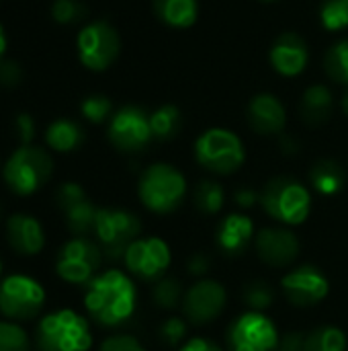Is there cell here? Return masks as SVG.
<instances>
[{"mask_svg":"<svg viewBox=\"0 0 348 351\" xmlns=\"http://www.w3.org/2000/svg\"><path fill=\"white\" fill-rule=\"evenodd\" d=\"M334 109V95L326 84H312L304 90L299 101V115L302 119L312 125L320 128L332 117Z\"/></svg>","mask_w":348,"mask_h":351,"instance_id":"obj_22","label":"cell"},{"mask_svg":"<svg viewBox=\"0 0 348 351\" xmlns=\"http://www.w3.org/2000/svg\"><path fill=\"white\" fill-rule=\"evenodd\" d=\"M137 195L150 212L170 214L180 208L187 195V179L176 167L168 162H154L142 173Z\"/></svg>","mask_w":348,"mask_h":351,"instance_id":"obj_4","label":"cell"},{"mask_svg":"<svg viewBox=\"0 0 348 351\" xmlns=\"http://www.w3.org/2000/svg\"><path fill=\"white\" fill-rule=\"evenodd\" d=\"M45 304L43 286L23 274H12L0 282V313L14 323L35 319Z\"/></svg>","mask_w":348,"mask_h":351,"instance_id":"obj_8","label":"cell"},{"mask_svg":"<svg viewBox=\"0 0 348 351\" xmlns=\"http://www.w3.org/2000/svg\"><path fill=\"white\" fill-rule=\"evenodd\" d=\"M193 204L195 210L203 216H215L222 212L226 204V191L224 187L213 179H203L193 189Z\"/></svg>","mask_w":348,"mask_h":351,"instance_id":"obj_26","label":"cell"},{"mask_svg":"<svg viewBox=\"0 0 348 351\" xmlns=\"http://www.w3.org/2000/svg\"><path fill=\"white\" fill-rule=\"evenodd\" d=\"M0 351H31L27 331L14 321H0Z\"/></svg>","mask_w":348,"mask_h":351,"instance_id":"obj_33","label":"cell"},{"mask_svg":"<svg viewBox=\"0 0 348 351\" xmlns=\"http://www.w3.org/2000/svg\"><path fill=\"white\" fill-rule=\"evenodd\" d=\"M178 351H224L215 341L211 339H205V337H193V339H187Z\"/></svg>","mask_w":348,"mask_h":351,"instance_id":"obj_42","label":"cell"},{"mask_svg":"<svg viewBox=\"0 0 348 351\" xmlns=\"http://www.w3.org/2000/svg\"><path fill=\"white\" fill-rule=\"evenodd\" d=\"M23 78V70L16 62L12 60H4L0 64V84L4 86H16Z\"/></svg>","mask_w":348,"mask_h":351,"instance_id":"obj_39","label":"cell"},{"mask_svg":"<svg viewBox=\"0 0 348 351\" xmlns=\"http://www.w3.org/2000/svg\"><path fill=\"white\" fill-rule=\"evenodd\" d=\"M101 351H146L133 335H111L103 341Z\"/></svg>","mask_w":348,"mask_h":351,"instance_id":"obj_37","label":"cell"},{"mask_svg":"<svg viewBox=\"0 0 348 351\" xmlns=\"http://www.w3.org/2000/svg\"><path fill=\"white\" fill-rule=\"evenodd\" d=\"M254 224L248 216L228 214L215 228V245L226 257H240L254 243Z\"/></svg>","mask_w":348,"mask_h":351,"instance_id":"obj_20","label":"cell"},{"mask_svg":"<svg viewBox=\"0 0 348 351\" xmlns=\"http://www.w3.org/2000/svg\"><path fill=\"white\" fill-rule=\"evenodd\" d=\"M139 218L121 208H101L96 214L94 237L98 247L109 259H123L127 249L139 239Z\"/></svg>","mask_w":348,"mask_h":351,"instance_id":"obj_7","label":"cell"},{"mask_svg":"<svg viewBox=\"0 0 348 351\" xmlns=\"http://www.w3.org/2000/svg\"><path fill=\"white\" fill-rule=\"evenodd\" d=\"M340 111L348 117V90H345L343 97H340Z\"/></svg>","mask_w":348,"mask_h":351,"instance_id":"obj_46","label":"cell"},{"mask_svg":"<svg viewBox=\"0 0 348 351\" xmlns=\"http://www.w3.org/2000/svg\"><path fill=\"white\" fill-rule=\"evenodd\" d=\"M324 72L332 82L348 86V37L336 41L326 51V56H324Z\"/></svg>","mask_w":348,"mask_h":351,"instance_id":"obj_30","label":"cell"},{"mask_svg":"<svg viewBox=\"0 0 348 351\" xmlns=\"http://www.w3.org/2000/svg\"><path fill=\"white\" fill-rule=\"evenodd\" d=\"M248 125L260 136H281L287 123V111L273 93H258L246 107Z\"/></svg>","mask_w":348,"mask_h":351,"instance_id":"obj_19","label":"cell"},{"mask_svg":"<svg viewBox=\"0 0 348 351\" xmlns=\"http://www.w3.org/2000/svg\"><path fill=\"white\" fill-rule=\"evenodd\" d=\"M51 156L39 146H18L4 165V181L16 195L35 193L51 177Z\"/></svg>","mask_w":348,"mask_h":351,"instance_id":"obj_6","label":"cell"},{"mask_svg":"<svg viewBox=\"0 0 348 351\" xmlns=\"http://www.w3.org/2000/svg\"><path fill=\"white\" fill-rule=\"evenodd\" d=\"M269 62L273 70L285 78L299 76L310 62V47L299 33H281L269 49Z\"/></svg>","mask_w":348,"mask_h":351,"instance_id":"obj_18","label":"cell"},{"mask_svg":"<svg viewBox=\"0 0 348 351\" xmlns=\"http://www.w3.org/2000/svg\"><path fill=\"white\" fill-rule=\"evenodd\" d=\"M35 343L39 351H88L92 346L90 325L82 315L62 308L39 321Z\"/></svg>","mask_w":348,"mask_h":351,"instance_id":"obj_3","label":"cell"},{"mask_svg":"<svg viewBox=\"0 0 348 351\" xmlns=\"http://www.w3.org/2000/svg\"><path fill=\"white\" fill-rule=\"evenodd\" d=\"M281 288L285 298L293 306L310 308L320 304L328 296L330 282L324 276V271L318 269L316 265H299L283 276Z\"/></svg>","mask_w":348,"mask_h":351,"instance_id":"obj_14","label":"cell"},{"mask_svg":"<svg viewBox=\"0 0 348 351\" xmlns=\"http://www.w3.org/2000/svg\"><path fill=\"white\" fill-rule=\"evenodd\" d=\"M226 302H228V294L219 282L199 280L187 290L183 300V313L191 325L203 327L215 321L224 313Z\"/></svg>","mask_w":348,"mask_h":351,"instance_id":"obj_15","label":"cell"},{"mask_svg":"<svg viewBox=\"0 0 348 351\" xmlns=\"http://www.w3.org/2000/svg\"><path fill=\"white\" fill-rule=\"evenodd\" d=\"M103 261V249L88 237H74L57 253L55 271L68 284H90Z\"/></svg>","mask_w":348,"mask_h":351,"instance_id":"obj_9","label":"cell"},{"mask_svg":"<svg viewBox=\"0 0 348 351\" xmlns=\"http://www.w3.org/2000/svg\"><path fill=\"white\" fill-rule=\"evenodd\" d=\"M180 125H183V115H180V109L174 105H162L150 115L152 136L160 142L172 140L180 132Z\"/></svg>","mask_w":348,"mask_h":351,"instance_id":"obj_27","label":"cell"},{"mask_svg":"<svg viewBox=\"0 0 348 351\" xmlns=\"http://www.w3.org/2000/svg\"><path fill=\"white\" fill-rule=\"evenodd\" d=\"M185 294H187V290L183 288V284H180L178 278L164 276L162 280H158V282L154 284L152 300H154V304H156L158 308H162V311H174V308L183 306Z\"/></svg>","mask_w":348,"mask_h":351,"instance_id":"obj_29","label":"cell"},{"mask_svg":"<svg viewBox=\"0 0 348 351\" xmlns=\"http://www.w3.org/2000/svg\"><path fill=\"white\" fill-rule=\"evenodd\" d=\"M263 210L283 226H299L308 220L312 212L310 189L287 175L271 179L260 191Z\"/></svg>","mask_w":348,"mask_h":351,"instance_id":"obj_2","label":"cell"},{"mask_svg":"<svg viewBox=\"0 0 348 351\" xmlns=\"http://www.w3.org/2000/svg\"><path fill=\"white\" fill-rule=\"evenodd\" d=\"M265 2H273V0H265Z\"/></svg>","mask_w":348,"mask_h":351,"instance_id":"obj_48","label":"cell"},{"mask_svg":"<svg viewBox=\"0 0 348 351\" xmlns=\"http://www.w3.org/2000/svg\"><path fill=\"white\" fill-rule=\"evenodd\" d=\"M107 134L111 144L121 152H139L150 144V140H154L150 115L135 105L121 107L113 113Z\"/></svg>","mask_w":348,"mask_h":351,"instance_id":"obj_12","label":"cell"},{"mask_svg":"<svg viewBox=\"0 0 348 351\" xmlns=\"http://www.w3.org/2000/svg\"><path fill=\"white\" fill-rule=\"evenodd\" d=\"M304 351H347V335L332 325L316 327L306 335Z\"/></svg>","mask_w":348,"mask_h":351,"instance_id":"obj_28","label":"cell"},{"mask_svg":"<svg viewBox=\"0 0 348 351\" xmlns=\"http://www.w3.org/2000/svg\"><path fill=\"white\" fill-rule=\"evenodd\" d=\"M6 241L18 255H37L45 245V232L31 214H12L6 220Z\"/></svg>","mask_w":348,"mask_h":351,"instance_id":"obj_21","label":"cell"},{"mask_svg":"<svg viewBox=\"0 0 348 351\" xmlns=\"http://www.w3.org/2000/svg\"><path fill=\"white\" fill-rule=\"evenodd\" d=\"M84 306L94 323L103 327H119L133 317L137 292L127 274L109 269L86 284Z\"/></svg>","mask_w":348,"mask_h":351,"instance_id":"obj_1","label":"cell"},{"mask_svg":"<svg viewBox=\"0 0 348 351\" xmlns=\"http://www.w3.org/2000/svg\"><path fill=\"white\" fill-rule=\"evenodd\" d=\"M234 199H236L238 208L248 210V208H252L256 202H260V195H258L254 189H250V187H242V189H238V191L234 193Z\"/></svg>","mask_w":348,"mask_h":351,"instance_id":"obj_43","label":"cell"},{"mask_svg":"<svg viewBox=\"0 0 348 351\" xmlns=\"http://www.w3.org/2000/svg\"><path fill=\"white\" fill-rule=\"evenodd\" d=\"M195 158L197 162L213 175H232L244 160L242 140L226 128H209L195 140Z\"/></svg>","mask_w":348,"mask_h":351,"instance_id":"obj_5","label":"cell"},{"mask_svg":"<svg viewBox=\"0 0 348 351\" xmlns=\"http://www.w3.org/2000/svg\"><path fill=\"white\" fill-rule=\"evenodd\" d=\"M170 247L158 237H139L123 257L127 271L144 282L162 280L170 267Z\"/></svg>","mask_w":348,"mask_h":351,"instance_id":"obj_13","label":"cell"},{"mask_svg":"<svg viewBox=\"0 0 348 351\" xmlns=\"http://www.w3.org/2000/svg\"><path fill=\"white\" fill-rule=\"evenodd\" d=\"M55 204L64 212L68 230L74 237H88L94 232L98 208H94L78 183H62L55 191Z\"/></svg>","mask_w":348,"mask_h":351,"instance_id":"obj_16","label":"cell"},{"mask_svg":"<svg viewBox=\"0 0 348 351\" xmlns=\"http://www.w3.org/2000/svg\"><path fill=\"white\" fill-rule=\"evenodd\" d=\"M256 255L269 267H289L299 255V241L287 226H269L256 232Z\"/></svg>","mask_w":348,"mask_h":351,"instance_id":"obj_17","label":"cell"},{"mask_svg":"<svg viewBox=\"0 0 348 351\" xmlns=\"http://www.w3.org/2000/svg\"><path fill=\"white\" fill-rule=\"evenodd\" d=\"M80 111L90 123H103L107 117H111L113 105L105 95H90L82 101Z\"/></svg>","mask_w":348,"mask_h":351,"instance_id":"obj_34","label":"cell"},{"mask_svg":"<svg viewBox=\"0 0 348 351\" xmlns=\"http://www.w3.org/2000/svg\"><path fill=\"white\" fill-rule=\"evenodd\" d=\"M310 183L320 195H336L343 191L347 183V175L336 160L322 158L310 169Z\"/></svg>","mask_w":348,"mask_h":351,"instance_id":"obj_24","label":"cell"},{"mask_svg":"<svg viewBox=\"0 0 348 351\" xmlns=\"http://www.w3.org/2000/svg\"><path fill=\"white\" fill-rule=\"evenodd\" d=\"M0 274H2V259H0Z\"/></svg>","mask_w":348,"mask_h":351,"instance_id":"obj_47","label":"cell"},{"mask_svg":"<svg viewBox=\"0 0 348 351\" xmlns=\"http://www.w3.org/2000/svg\"><path fill=\"white\" fill-rule=\"evenodd\" d=\"M306 343V335L299 331H289L279 339V348L277 351H304Z\"/></svg>","mask_w":348,"mask_h":351,"instance_id":"obj_41","label":"cell"},{"mask_svg":"<svg viewBox=\"0 0 348 351\" xmlns=\"http://www.w3.org/2000/svg\"><path fill=\"white\" fill-rule=\"evenodd\" d=\"M78 58L84 68L101 72L107 70L119 56V33L107 21H94L86 25L78 35Z\"/></svg>","mask_w":348,"mask_h":351,"instance_id":"obj_11","label":"cell"},{"mask_svg":"<svg viewBox=\"0 0 348 351\" xmlns=\"http://www.w3.org/2000/svg\"><path fill=\"white\" fill-rule=\"evenodd\" d=\"M86 14V8L82 2L78 0H55L53 6H51V16L55 23H62V25H70V23H76L80 21L82 16Z\"/></svg>","mask_w":348,"mask_h":351,"instance_id":"obj_36","label":"cell"},{"mask_svg":"<svg viewBox=\"0 0 348 351\" xmlns=\"http://www.w3.org/2000/svg\"><path fill=\"white\" fill-rule=\"evenodd\" d=\"M160 339L168 348H180L187 341V319L180 317H170L158 327Z\"/></svg>","mask_w":348,"mask_h":351,"instance_id":"obj_35","label":"cell"},{"mask_svg":"<svg viewBox=\"0 0 348 351\" xmlns=\"http://www.w3.org/2000/svg\"><path fill=\"white\" fill-rule=\"evenodd\" d=\"M320 23L326 31L338 33L348 27V0H324L320 6Z\"/></svg>","mask_w":348,"mask_h":351,"instance_id":"obj_32","label":"cell"},{"mask_svg":"<svg viewBox=\"0 0 348 351\" xmlns=\"http://www.w3.org/2000/svg\"><path fill=\"white\" fill-rule=\"evenodd\" d=\"M16 132H18V138H21V146H29L33 136H35V121L31 115L27 113H21L16 117Z\"/></svg>","mask_w":348,"mask_h":351,"instance_id":"obj_40","label":"cell"},{"mask_svg":"<svg viewBox=\"0 0 348 351\" xmlns=\"http://www.w3.org/2000/svg\"><path fill=\"white\" fill-rule=\"evenodd\" d=\"M156 16L172 29H189L199 19L197 0H154Z\"/></svg>","mask_w":348,"mask_h":351,"instance_id":"obj_23","label":"cell"},{"mask_svg":"<svg viewBox=\"0 0 348 351\" xmlns=\"http://www.w3.org/2000/svg\"><path fill=\"white\" fill-rule=\"evenodd\" d=\"M279 146H281V152L287 154V156H293L299 152V142L293 138V136H285L281 134V140H279Z\"/></svg>","mask_w":348,"mask_h":351,"instance_id":"obj_44","label":"cell"},{"mask_svg":"<svg viewBox=\"0 0 348 351\" xmlns=\"http://www.w3.org/2000/svg\"><path fill=\"white\" fill-rule=\"evenodd\" d=\"M230 351H277L279 331L265 313H244L228 327Z\"/></svg>","mask_w":348,"mask_h":351,"instance_id":"obj_10","label":"cell"},{"mask_svg":"<svg viewBox=\"0 0 348 351\" xmlns=\"http://www.w3.org/2000/svg\"><path fill=\"white\" fill-rule=\"evenodd\" d=\"M187 269H189L191 276L203 278V276H207L209 269H211V257H209L207 253H203V251L193 253V255L189 257V261H187Z\"/></svg>","mask_w":348,"mask_h":351,"instance_id":"obj_38","label":"cell"},{"mask_svg":"<svg viewBox=\"0 0 348 351\" xmlns=\"http://www.w3.org/2000/svg\"><path fill=\"white\" fill-rule=\"evenodd\" d=\"M45 142L55 152H72L82 146L84 130L72 119H57L45 130Z\"/></svg>","mask_w":348,"mask_h":351,"instance_id":"obj_25","label":"cell"},{"mask_svg":"<svg viewBox=\"0 0 348 351\" xmlns=\"http://www.w3.org/2000/svg\"><path fill=\"white\" fill-rule=\"evenodd\" d=\"M4 49H6V37H4L2 27H0V64L4 62V60H2V58H4Z\"/></svg>","mask_w":348,"mask_h":351,"instance_id":"obj_45","label":"cell"},{"mask_svg":"<svg viewBox=\"0 0 348 351\" xmlns=\"http://www.w3.org/2000/svg\"><path fill=\"white\" fill-rule=\"evenodd\" d=\"M242 300L252 313H265L275 302V292L269 282L265 280H252L242 290Z\"/></svg>","mask_w":348,"mask_h":351,"instance_id":"obj_31","label":"cell"}]
</instances>
